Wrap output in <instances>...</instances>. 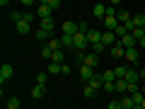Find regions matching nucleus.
<instances>
[{
  "label": "nucleus",
  "mask_w": 145,
  "mask_h": 109,
  "mask_svg": "<svg viewBox=\"0 0 145 109\" xmlns=\"http://www.w3.org/2000/svg\"><path fill=\"white\" fill-rule=\"evenodd\" d=\"M138 75H140V80H145V70H143V68L138 70Z\"/></svg>",
  "instance_id": "c9c22d12"
},
{
  "label": "nucleus",
  "mask_w": 145,
  "mask_h": 109,
  "mask_svg": "<svg viewBox=\"0 0 145 109\" xmlns=\"http://www.w3.org/2000/svg\"><path fill=\"white\" fill-rule=\"evenodd\" d=\"M109 53H111V56H114V58H123V56H126V49H123V46H121V44H119V41H116V44H114V46L109 49Z\"/></svg>",
  "instance_id": "9b49d317"
},
{
  "label": "nucleus",
  "mask_w": 145,
  "mask_h": 109,
  "mask_svg": "<svg viewBox=\"0 0 145 109\" xmlns=\"http://www.w3.org/2000/svg\"><path fill=\"white\" fill-rule=\"evenodd\" d=\"M34 12H36V17H39V20H51V15H53V10L46 5V0H44V3H39V7H36Z\"/></svg>",
  "instance_id": "7ed1b4c3"
},
{
  "label": "nucleus",
  "mask_w": 145,
  "mask_h": 109,
  "mask_svg": "<svg viewBox=\"0 0 145 109\" xmlns=\"http://www.w3.org/2000/svg\"><path fill=\"white\" fill-rule=\"evenodd\" d=\"M94 95H97V90H92L89 85H82V97H87V99H92Z\"/></svg>",
  "instance_id": "4be33fe9"
},
{
  "label": "nucleus",
  "mask_w": 145,
  "mask_h": 109,
  "mask_svg": "<svg viewBox=\"0 0 145 109\" xmlns=\"http://www.w3.org/2000/svg\"><path fill=\"white\" fill-rule=\"evenodd\" d=\"M140 92H143V95H145V85H140Z\"/></svg>",
  "instance_id": "4c0bfd02"
},
{
  "label": "nucleus",
  "mask_w": 145,
  "mask_h": 109,
  "mask_svg": "<svg viewBox=\"0 0 145 109\" xmlns=\"http://www.w3.org/2000/svg\"><path fill=\"white\" fill-rule=\"evenodd\" d=\"M51 63H61V66H63V49H61V51H53Z\"/></svg>",
  "instance_id": "bb28decb"
},
{
  "label": "nucleus",
  "mask_w": 145,
  "mask_h": 109,
  "mask_svg": "<svg viewBox=\"0 0 145 109\" xmlns=\"http://www.w3.org/2000/svg\"><path fill=\"white\" fill-rule=\"evenodd\" d=\"M116 20H119L121 24H128V22H131V15L123 10V7H121V10H119V15H116Z\"/></svg>",
  "instance_id": "a211bd4d"
},
{
  "label": "nucleus",
  "mask_w": 145,
  "mask_h": 109,
  "mask_svg": "<svg viewBox=\"0 0 145 109\" xmlns=\"http://www.w3.org/2000/svg\"><path fill=\"white\" fill-rule=\"evenodd\" d=\"M34 17H36V12H29V10H24V17H22V20L31 24V20H34Z\"/></svg>",
  "instance_id": "2f4dec72"
},
{
  "label": "nucleus",
  "mask_w": 145,
  "mask_h": 109,
  "mask_svg": "<svg viewBox=\"0 0 145 109\" xmlns=\"http://www.w3.org/2000/svg\"><path fill=\"white\" fill-rule=\"evenodd\" d=\"M133 109H143V107H138V104H135V107H133Z\"/></svg>",
  "instance_id": "58836bf2"
},
{
  "label": "nucleus",
  "mask_w": 145,
  "mask_h": 109,
  "mask_svg": "<svg viewBox=\"0 0 145 109\" xmlns=\"http://www.w3.org/2000/svg\"><path fill=\"white\" fill-rule=\"evenodd\" d=\"M104 49H106V46H104V44L99 41V44H92V46H89V51H92V53H97V56H102V51H104Z\"/></svg>",
  "instance_id": "b1692460"
},
{
  "label": "nucleus",
  "mask_w": 145,
  "mask_h": 109,
  "mask_svg": "<svg viewBox=\"0 0 145 109\" xmlns=\"http://www.w3.org/2000/svg\"><path fill=\"white\" fill-rule=\"evenodd\" d=\"M48 73H51V75H56V73H63V66H61V63H48Z\"/></svg>",
  "instance_id": "5701e85b"
},
{
  "label": "nucleus",
  "mask_w": 145,
  "mask_h": 109,
  "mask_svg": "<svg viewBox=\"0 0 145 109\" xmlns=\"http://www.w3.org/2000/svg\"><path fill=\"white\" fill-rule=\"evenodd\" d=\"M106 109H121V102H109Z\"/></svg>",
  "instance_id": "f704fd0d"
},
{
  "label": "nucleus",
  "mask_w": 145,
  "mask_h": 109,
  "mask_svg": "<svg viewBox=\"0 0 145 109\" xmlns=\"http://www.w3.org/2000/svg\"><path fill=\"white\" fill-rule=\"evenodd\" d=\"M92 15L97 17V20H104V17H106V5H102V3H97V5L92 7Z\"/></svg>",
  "instance_id": "9d476101"
},
{
  "label": "nucleus",
  "mask_w": 145,
  "mask_h": 109,
  "mask_svg": "<svg viewBox=\"0 0 145 109\" xmlns=\"http://www.w3.org/2000/svg\"><path fill=\"white\" fill-rule=\"evenodd\" d=\"M114 73H116V80H123V78H126V73H128V66H119V68H114Z\"/></svg>",
  "instance_id": "6ab92c4d"
},
{
  "label": "nucleus",
  "mask_w": 145,
  "mask_h": 109,
  "mask_svg": "<svg viewBox=\"0 0 145 109\" xmlns=\"http://www.w3.org/2000/svg\"><path fill=\"white\" fill-rule=\"evenodd\" d=\"M131 99H133V104H138V107H143V99H145V95H143V92L138 90V92H133V95H131Z\"/></svg>",
  "instance_id": "aec40b11"
},
{
  "label": "nucleus",
  "mask_w": 145,
  "mask_h": 109,
  "mask_svg": "<svg viewBox=\"0 0 145 109\" xmlns=\"http://www.w3.org/2000/svg\"><path fill=\"white\" fill-rule=\"evenodd\" d=\"M82 66L97 68V66H99V56H97V53H92V51H89V53H85V61H82Z\"/></svg>",
  "instance_id": "6e6552de"
},
{
  "label": "nucleus",
  "mask_w": 145,
  "mask_h": 109,
  "mask_svg": "<svg viewBox=\"0 0 145 109\" xmlns=\"http://www.w3.org/2000/svg\"><path fill=\"white\" fill-rule=\"evenodd\" d=\"M46 5L51 7V10H58V7H61V0H46Z\"/></svg>",
  "instance_id": "473e14b6"
},
{
  "label": "nucleus",
  "mask_w": 145,
  "mask_h": 109,
  "mask_svg": "<svg viewBox=\"0 0 145 109\" xmlns=\"http://www.w3.org/2000/svg\"><path fill=\"white\" fill-rule=\"evenodd\" d=\"M85 53H87V51H75V58H78L80 66H82V61H85Z\"/></svg>",
  "instance_id": "72a5a7b5"
},
{
  "label": "nucleus",
  "mask_w": 145,
  "mask_h": 109,
  "mask_svg": "<svg viewBox=\"0 0 145 109\" xmlns=\"http://www.w3.org/2000/svg\"><path fill=\"white\" fill-rule=\"evenodd\" d=\"M102 24H104V32H116L121 22L116 20V17H104V20H102Z\"/></svg>",
  "instance_id": "39448f33"
},
{
  "label": "nucleus",
  "mask_w": 145,
  "mask_h": 109,
  "mask_svg": "<svg viewBox=\"0 0 145 109\" xmlns=\"http://www.w3.org/2000/svg\"><path fill=\"white\" fill-rule=\"evenodd\" d=\"M72 49H75V51H85V49H89L87 34H82V32H78V34L72 36Z\"/></svg>",
  "instance_id": "f257e3e1"
},
{
  "label": "nucleus",
  "mask_w": 145,
  "mask_h": 109,
  "mask_svg": "<svg viewBox=\"0 0 145 109\" xmlns=\"http://www.w3.org/2000/svg\"><path fill=\"white\" fill-rule=\"evenodd\" d=\"M15 29H17V34H29V32H31V24L22 20V22H17V24H15Z\"/></svg>",
  "instance_id": "4468645a"
},
{
  "label": "nucleus",
  "mask_w": 145,
  "mask_h": 109,
  "mask_svg": "<svg viewBox=\"0 0 145 109\" xmlns=\"http://www.w3.org/2000/svg\"><path fill=\"white\" fill-rule=\"evenodd\" d=\"M138 46H140V49H145V36H143V39L138 41Z\"/></svg>",
  "instance_id": "e433bc0d"
},
{
  "label": "nucleus",
  "mask_w": 145,
  "mask_h": 109,
  "mask_svg": "<svg viewBox=\"0 0 145 109\" xmlns=\"http://www.w3.org/2000/svg\"><path fill=\"white\" fill-rule=\"evenodd\" d=\"M143 109H145V99H143Z\"/></svg>",
  "instance_id": "ea45409f"
},
{
  "label": "nucleus",
  "mask_w": 145,
  "mask_h": 109,
  "mask_svg": "<svg viewBox=\"0 0 145 109\" xmlns=\"http://www.w3.org/2000/svg\"><path fill=\"white\" fill-rule=\"evenodd\" d=\"M41 29L53 32V17H51V20H41Z\"/></svg>",
  "instance_id": "c756f323"
},
{
  "label": "nucleus",
  "mask_w": 145,
  "mask_h": 109,
  "mask_svg": "<svg viewBox=\"0 0 145 109\" xmlns=\"http://www.w3.org/2000/svg\"><path fill=\"white\" fill-rule=\"evenodd\" d=\"M94 75H97V70H94V68H89V66H80V83H82V85H87L89 80L94 78Z\"/></svg>",
  "instance_id": "f03ea898"
},
{
  "label": "nucleus",
  "mask_w": 145,
  "mask_h": 109,
  "mask_svg": "<svg viewBox=\"0 0 145 109\" xmlns=\"http://www.w3.org/2000/svg\"><path fill=\"white\" fill-rule=\"evenodd\" d=\"M143 70H145V63H143Z\"/></svg>",
  "instance_id": "a19ab883"
},
{
  "label": "nucleus",
  "mask_w": 145,
  "mask_h": 109,
  "mask_svg": "<svg viewBox=\"0 0 145 109\" xmlns=\"http://www.w3.org/2000/svg\"><path fill=\"white\" fill-rule=\"evenodd\" d=\"M41 56L46 58V61H51V56H53V51H51V49H48V46H44V49H41Z\"/></svg>",
  "instance_id": "7c9ffc66"
},
{
  "label": "nucleus",
  "mask_w": 145,
  "mask_h": 109,
  "mask_svg": "<svg viewBox=\"0 0 145 109\" xmlns=\"http://www.w3.org/2000/svg\"><path fill=\"white\" fill-rule=\"evenodd\" d=\"M22 17H24V12H20V10H12L10 12V20L15 22V24H17V22H22Z\"/></svg>",
  "instance_id": "393cba45"
},
{
  "label": "nucleus",
  "mask_w": 145,
  "mask_h": 109,
  "mask_svg": "<svg viewBox=\"0 0 145 109\" xmlns=\"http://www.w3.org/2000/svg\"><path fill=\"white\" fill-rule=\"evenodd\" d=\"M114 87H116V92H119L121 97H123V95L128 92V87H131V85L126 83V80H116V83H114Z\"/></svg>",
  "instance_id": "2eb2a0df"
},
{
  "label": "nucleus",
  "mask_w": 145,
  "mask_h": 109,
  "mask_svg": "<svg viewBox=\"0 0 145 109\" xmlns=\"http://www.w3.org/2000/svg\"><path fill=\"white\" fill-rule=\"evenodd\" d=\"M5 107H7V109H20V99H17V97H10Z\"/></svg>",
  "instance_id": "c85d7f7f"
},
{
  "label": "nucleus",
  "mask_w": 145,
  "mask_h": 109,
  "mask_svg": "<svg viewBox=\"0 0 145 109\" xmlns=\"http://www.w3.org/2000/svg\"><path fill=\"white\" fill-rule=\"evenodd\" d=\"M87 41H89V46H92V44H99V41H102V32L94 29V27H89V32H87Z\"/></svg>",
  "instance_id": "423d86ee"
},
{
  "label": "nucleus",
  "mask_w": 145,
  "mask_h": 109,
  "mask_svg": "<svg viewBox=\"0 0 145 109\" xmlns=\"http://www.w3.org/2000/svg\"><path fill=\"white\" fill-rule=\"evenodd\" d=\"M116 41H119V39H116L114 32H102V44L104 46H114Z\"/></svg>",
  "instance_id": "1a4fd4ad"
},
{
  "label": "nucleus",
  "mask_w": 145,
  "mask_h": 109,
  "mask_svg": "<svg viewBox=\"0 0 145 109\" xmlns=\"http://www.w3.org/2000/svg\"><path fill=\"white\" fill-rule=\"evenodd\" d=\"M46 80H48V73H36V85H46Z\"/></svg>",
  "instance_id": "a878e982"
},
{
  "label": "nucleus",
  "mask_w": 145,
  "mask_h": 109,
  "mask_svg": "<svg viewBox=\"0 0 145 109\" xmlns=\"http://www.w3.org/2000/svg\"><path fill=\"white\" fill-rule=\"evenodd\" d=\"M44 95H46V85H34L31 87V97L34 99H41Z\"/></svg>",
  "instance_id": "ddd939ff"
},
{
  "label": "nucleus",
  "mask_w": 145,
  "mask_h": 109,
  "mask_svg": "<svg viewBox=\"0 0 145 109\" xmlns=\"http://www.w3.org/2000/svg\"><path fill=\"white\" fill-rule=\"evenodd\" d=\"M61 44H63V46H68V49H72V36L70 34H63L61 36Z\"/></svg>",
  "instance_id": "cd10ccee"
},
{
  "label": "nucleus",
  "mask_w": 145,
  "mask_h": 109,
  "mask_svg": "<svg viewBox=\"0 0 145 109\" xmlns=\"http://www.w3.org/2000/svg\"><path fill=\"white\" fill-rule=\"evenodd\" d=\"M126 83L128 85H138L140 83V75H138V70H135V68H128V73H126Z\"/></svg>",
  "instance_id": "0eeeda50"
},
{
  "label": "nucleus",
  "mask_w": 145,
  "mask_h": 109,
  "mask_svg": "<svg viewBox=\"0 0 145 109\" xmlns=\"http://www.w3.org/2000/svg\"><path fill=\"white\" fill-rule=\"evenodd\" d=\"M12 75H15V70H12V66H10V63H3V66H0V83L5 85L7 80L12 78Z\"/></svg>",
  "instance_id": "20e7f679"
},
{
  "label": "nucleus",
  "mask_w": 145,
  "mask_h": 109,
  "mask_svg": "<svg viewBox=\"0 0 145 109\" xmlns=\"http://www.w3.org/2000/svg\"><path fill=\"white\" fill-rule=\"evenodd\" d=\"M46 46L51 49V51H61V49H63V44H61V39H51V41H48Z\"/></svg>",
  "instance_id": "412c9836"
},
{
  "label": "nucleus",
  "mask_w": 145,
  "mask_h": 109,
  "mask_svg": "<svg viewBox=\"0 0 145 109\" xmlns=\"http://www.w3.org/2000/svg\"><path fill=\"white\" fill-rule=\"evenodd\" d=\"M34 36H36V39H39V41H51V32H46V29H41V27H39V29H36L34 32Z\"/></svg>",
  "instance_id": "f8f14e48"
},
{
  "label": "nucleus",
  "mask_w": 145,
  "mask_h": 109,
  "mask_svg": "<svg viewBox=\"0 0 145 109\" xmlns=\"http://www.w3.org/2000/svg\"><path fill=\"white\" fill-rule=\"evenodd\" d=\"M126 61L128 63H138V49H126Z\"/></svg>",
  "instance_id": "dca6fc26"
},
{
  "label": "nucleus",
  "mask_w": 145,
  "mask_h": 109,
  "mask_svg": "<svg viewBox=\"0 0 145 109\" xmlns=\"http://www.w3.org/2000/svg\"><path fill=\"white\" fill-rule=\"evenodd\" d=\"M135 104H133V99H131V95H123L121 97V109H133Z\"/></svg>",
  "instance_id": "f3484780"
}]
</instances>
